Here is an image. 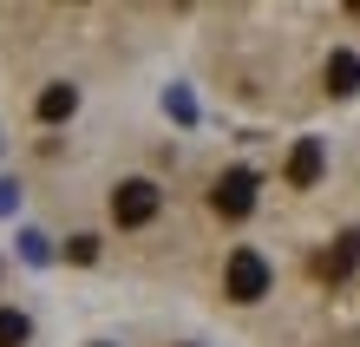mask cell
Here are the masks:
<instances>
[{
	"label": "cell",
	"mask_w": 360,
	"mask_h": 347,
	"mask_svg": "<svg viewBox=\"0 0 360 347\" xmlns=\"http://www.w3.org/2000/svg\"><path fill=\"white\" fill-rule=\"evenodd\" d=\"M158 203H164V190L151 177H124L112 190V223L118 229H138V223H151V216H158Z\"/></svg>",
	"instance_id": "cell-1"
},
{
	"label": "cell",
	"mask_w": 360,
	"mask_h": 347,
	"mask_svg": "<svg viewBox=\"0 0 360 347\" xmlns=\"http://www.w3.org/2000/svg\"><path fill=\"white\" fill-rule=\"evenodd\" d=\"M223 295H229V301H262V295H269V263H262L256 249H236V255H229Z\"/></svg>",
	"instance_id": "cell-2"
},
{
	"label": "cell",
	"mask_w": 360,
	"mask_h": 347,
	"mask_svg": "<svg viewBox=\"0 0 360 347\" xmlns=\"http://www.w3.org/2000/svg\"><path fill=\"white\" fill-rule=\"evenodd\" d=\"M210 203H217V216H249L256 210V177H249V170H223Z\"/></svg>",
	"instance_id": "cell-3"
},
{
	"label": "cell",
	"mask_w": 360,
	"mask_h": 347,
	"mask_svg": "<svg viewBox=\"0 0 360 347\" xmlns=\"http://www.w3.org/2000/svg\"><path fill=\"white\" fill-rule=\"evenodd\" d=\"M314 177H321V138H302V144H295V158H288V184L308 190Z\"/></svg>",
	"instance_id": "cell-4"
},
{
	"label": "cell",
	"mask_w": 360,
	"mask_h": 347,
	"mask_svg": "<svg viewBox=\"0 0 360 347\" xmlns=\"http://www.w3.org/2000/svg\"><path fill=\"white\" fill-rule=\"evenodd\" d=\"M328 92H360V59L354 53H328Z\"/></svg>",
	"instance_id": "cell-5"
},
{
	"label": "cell",
	"mask_w": 360,
	"mask_h": 347,
	"mask_svg": "<svg viewBox=\"0 0 360 347\" xmlns=\"http://www.w3.org/2000/svg\"><path fill=\"white\" fill-rule=\"evenodd\" d=\"M72 105H79V92H72V85H46V92H39V118H46V125H59V118H72Z\"/></svg>",
	"instance_id": "cell-6"
},
{
	"label": "cell",
	"mask_w": 360,
	"mask_h": 347,
	"mask_svg": "<svg viewBox=\"0 0 360 347\" xmlns=\"http://www.w3.org/2000/svg\"><path fill=\"white\" fill-rule=\"evenodd\" d=\"M354 263H360V229H347L341 243H334V263H321V275H328V282H341Z\"/></svg>",
	"instance_id": "cell-7"
},
{
	"label": "cell",
	"mask_w": 360,
	"mask_h": 347,
	"mask_svg": "<svg viewBox=\"0 0 360 347\" xmlns=\"http://www.w3.org/2000/svg\"><path fill=\"white\" fill-rule=\"evenodd\" d=\"M27 334H33L27 315H20V308H0V347H27Z\"/></svg>",
	"instance_id": "cell-8"
},
{
	"label": "cell",
	"mask_w": 360,
	"mask_h": 347,
	"mask_svg": "<svg viewBox=\"0 0 360 347\" xmlns=\"http://www.w3.org/2000/svg\"><path fill=\"white\" fill-rule=\"evenodd\" d=\"M98 255V236H72V263H92Z\"/></svg>",
	"instance_id": "cell-9"
}]
</instances>
